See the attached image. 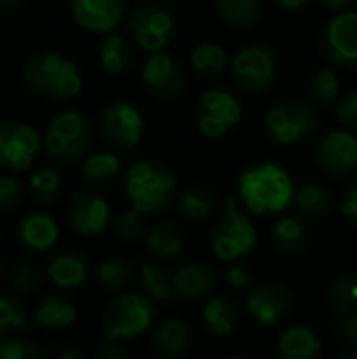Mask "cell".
<instances>
[{"label": "cell", "mask_w": 357, "mask_h": 359, "mask_svg": "<svg viewBox=\"0 0 357 359\" xmlns=\"http://www.w3.org/2000/svg\"><path fill=\"white\" fill-rule=\"evenodd\" d=\"M0 359H46V355L34 341L6 339V343L0 347Z\"/></svg>", "instance_id": "obj_42"}, {"label": "cell", "mask_w": 357, "mask_h": 359, "mask_svg": "<svg viewBox=\"0 0 357 359\" xmlns=\"http://www.w3.org/2000/svg\"><path fill=\"white\" fill-rule=\"evenodd\" d=\"M141 82L151 97L160 101H170L185 93L187 78L181 61L162 50L147 57L141 67Z\"/></svg>", "instance_id": "obj_15"}, {"label": "cell", "mask_w": 357, "mask_h": 359, "mask_svg": "<svg viewBox=\"0 0 357 359\" xmlns=\"http://www.w3.org/2000/svg\"><path fill=\"white\" fill-rule=\"evenodd\" d=\"M40 282H42V276H40L38 267L32 265V263H21V265H17V267L13 269L11 278H8V284H11L13 292H15V294H21V297L36 292V290L40 288Z\"/></svg>", "instance_id": "obj_41"}, {"label": "cell", "mask_w": 357, "mask_h": 359, "mask_svg": "<svg viewBox=\"0 0 357 359\" xmlns=\"http://www.w3.org/2000/svg\"><path fill=\"white\" fill-rule=\"evenodd\" d=\"M95 359H133L130 353L118 343V341H105L97 345L95 349Z\"/></svg>", "instance_id": "obj_48"}, {"label": "cell", "mask_w": 357, "mask_h": 359, "mask_svg": "<svg viewBox=\"0 0 357 359\" xmlns=\"http://www.w3.org/2000/svg\"><path fill=\"white\" fill-rule=\"evenodd\" d=\"M219 273L204 261H189L175 269V288L181 301H204L215 294Z\"/></svg>", "instance_id": "obj_19"}, {"label": "cell", "mask_w": 357, "mask_h": 359, "mask_svg": "<svg viewBox=\"0 0 357 359\" xmlns=\"http://www.w3.org/2000/svg\"><path fill=\"white\" fill-rule=\"evenodd\" d=\"M202 324L213 337H229L242 324V309L227 297H210L202 309Z\"/></svg>", "instance_id": "obj_26"}, {"label": "cell", "mask_w": 357, "mask_h": 359, "mask_svg": "<svg viewBox=\"0 0 357 359\" xmlns=\"http://www.w3.org/2000/svg\"><path fill=\"white\" fill-rule=\"evenodd\" d=\"M177 202H179L181 212L189 221H196V223L210 219L213 215H217V210L221 206L219 194L206 183H191L189 187H185L179 194Z\"/></svg>", "instance_id": "obj_28"}, {"label": "cell", "mask_w": 357, "mask_h": 359, "mask_svg": "<svg viewBox=\"0 0 357 359\" xmlns=\"http://www.w3.org/2000/svg\"><path fill=\"white\" fill-rule=\"evenodd\" d=\"M328 8H332V11H339V13H343V11H351L353 8V4H356L357 0H322Z\"/></svg>", "instance_id": "obj_50"}, {"label": "cell", "mask_w": 357, "mask_h": 359, "mask_svg": "<svg viewBox=\"0 0 357 359\" xmlns=\"http://www.w3.org/2000/svg\"><path fill=\"white\" fill-rule=\"evenodd\" d=\"M139 269H141L139 282L151 301H158L162 305H175L177 301H181L177 294V288H175V269L177 267H173L164 261L143 259Z\"/></svg>", "instance_id": "obj_21"}, {"label": "cell", "mask_w": 357, "mask_h": 359, "mask_svg": "<svg viewBox=\"0 0 357 359\" xmlns=\"http://www.w3.org/2000/svg\"><path fill=\"white\" fill-rule=\"evenodd\" d=\"M189 63L196 74L204 78H217L229 67V57L223 44L215 40H200L189 55Z\"/></svg>", "instance_id": "obj_33"}, {"label": "cell", "mask_w": 357, "mask_h": 359, "mask_svg": "<svg viewBox=\"0 0 357 359\" xmlns=\"http://www.w3.org/2000/svg\"><path fill=\"white\" fill-rule=\"evenodd\" d=\"M341 215L357 229V181H353L341 196Z\"/></svg>", "instance_id": "obj_47"}, {"label": "cell", "mask_w": 357, "mask_h": 359, "mask_svg": "<svg viewBox=\"0 0 357 359\" xmlns=\"http://www.w3.org/2000/svg\"><path fill=\"white\" fill-rule=\"evenodd\" d=\"M246 313L261 326H280L297 309L292 290L282 282H261L246 292Z\"/></svg>", "instance_id": "obj_12"}, {"label": "cell", "mask_w": 357, "mask_h": 359, "mask_svg": "<svg viewBox=\"0 0 357 359\" xmlns=\"http://www.w3.org/2000/svg\"><path fill=\"white\" fill-rule=\"evenodd\" d=\"M305 95L311 103L328 107L341 99V78L332 67H318L305 82Z\"/></svg>", "instance_id": "obj_36"}, {"label": "cell", "mask_w": 357, "mask_h": 359, "mask_svg": "<svg viewBox=\"0 0 357 359\" xmlns=\"http://www.w3.org/2000/svg\"><path fill=\"white\" fill-rule=\"evenodd\" d=\"M82 177L99 187H107L112 183H116L122 175V158L114 151H95L88 154L82 160L80 166Z\"/></svg>", "instance_id": "obj_32"}, {"label": "cell", "mask_w": 357, "mask_h": 359, "mask_svg": "<svg viewBox=\"0 0 357 359\" xmlns=\"http://www.w3.org/2000/svg\"><path fill=\"white\" fill-rule=\"evenodd\" d=\"M242 103L240 99L225 88H206L198 97L196 105V126L204 139L219 141L234 133L242 122Z\"/></svg>", "instance_id": "obj_8"}, {"label": "cell", "mask_w": 357, "mask_h": 359, "mask_svg": "<svg viewBox=\"0 0 357 359\" xmlns=\"http://www.w3.org/2000/svg\"><path fill=\"white\" fill-rule=\"evenodd\" d=\"M225 359H248V358H242V355H229V358Z\"/></svg>", "instance_id": "obj_56"}, {"label": "cell", "mask_w": 357, "mask_h": 359, "mask_svg": "<svg viewBox=\"0 0 357 359\" xmlns=\"http://www.w3.org/2000/svg\"><path fill=\"white\" fill-rule=\"evenodd\" d=\"M19 240L34 252H46L59 240V225L46 212H29L19 221Z\"/></svg>", "instance_id": "obj_25"}, {"label": "cell", "mask_w": 357, "mask_h": 359, "mask_svg": "<svg viewBox=\"0 0 357 359\" xmlns=\"http://www.w3.org/2000/svg\"><path fill=\"white\" fill-rule=\"evenodd\" d=\"M124 194L141 215H164L179 200V181L166 164L139 160L124 175Z\"/></svg>", "instance_id": "obj_2"}, {"label": "cell", "mask_w": 357, "mask_h": 359, "mask_svg": "<svg viewBox=\"0 0 357 359\" xmlns=\"http://www.w3.org/2000/svg\"><path fill=\"white\" fill-rule=\"evenodd\" d=\"M2 273H4V261L0 259V276H2Z\"/></svg>", "instance_id": "obj_55"}, {"label": "cell", "mask_w": 357, "mask_h": 359, "mask_svg": "<svg viewBox=\"0 0 357 359\" xmlns=\"http://www.w3.org/2000/svg\"><path fill=\"white\" fill-rule=\"evenodd\" d=\"M328 307L337 320L357 313V278L341 276L328 288Z\"/></svg>", "instance_id": "obj_37"}, {"label": "cell", "mask_w": 357, "mask_h": 359, "mask_svg": "<svg viewBox=\"0 0 357 359\" xmlns=\"http://www.w3.org/2000/svg\"><path fill=\"white\" fill-rule=\"evenodd\" d=\"M145 248L156 261L170 263L185 248L183 229L173 221H158L145 233Z\"/></svg>", "instance_id": "obj_24"}, {"label": "cell", "mask_w": 357, "mask_h": 359, "mask_svg": "<svg viewBox=\"0 0 357 359\" xmlns=\"http://www.w3.org/2000/svg\"><path fill=\"white\" fill-rule=\"evenodd\" d=\"M97 130L107 145L116 149H133L143 141L145 135L143 114L124 99L112 101L99 111Z\"/></svg>", "instance_id": "obj_11"}, {"label": "cell", "mask_w": 357, "mask_h": 359, "mask_svg": "<svg viewBox=\"0 0 357 359\" xmlns=\"http://www.w3.org/2000/svg\"><path fill=\"white\" fill-rule=\"evenodd\" d=\"M59 359H90L84 351H78V349H69V351H65L63 355Z\"/></svg>", "instance_id": "obj_52"}, {"label": "cell", "mask_w": 357, "mask_h": 359, "mask_svg": "<svg viewBox=\"0 0 357 359\" xmlns=\"http://www.w3.org/2000/svg\"><path fill=\"white\" fill-rule=\"evenodd\" d=\"M271 244L282 257H301L309 244V227L299 217H282L271 227Z\"/></svg>", "instance_id": "obj_27"}, {"label": "cell", "mask_w": 357, "mask_h": 359, "mask_svg": "<svg viewBox=\"0 0 357 359\" xmlns=\"http://www.w3.org/2000/svg\"><path fill=\"white\" fill-rule=\"evenodd\" d=\"M40 147L42 137L34 126L17 120L0 122V166L23 172L34 164Z\"/></svg>", "instance_id": "obj_14"}, {"label": "cell", "mask_w": 357, "mask_h": 359, "mask_svg": "<svg viewBox=\"0 0 357 359\" xmlns=\"http://www.w3.org/2000/svg\"><path fill=\"white\" fill-rule=\"evenodd\" d=\"M143 2H158V0H143Z\"/></svg>", "instance_id": "obj_57"}, {"label": "cell", "mask_w": 357, "mask_h": 359, "mask_svg": "<svg viewBox=\"0 0 357 359\" xmlns=\"http://www.w3.org/2000/svg\"><path fill=\"white\" fill-rule=\"evenodd\" d=\"M318 126L316 111L297 99L280 101L267 109L263 118V128L267 139L278 147H290L307 139Z\"/></svg>", "instance_id": "obj_9"}, {"label": "cell", "mask_w": 357, "mask_h": 359, "mask_svg": "<svg viewBox=\"0 0 357 359\" xmlns=\"http://www.w3.org/2000/svg\"><path fill=\"white\" fill-rule=\"evenodd\" d=\"M93 141V122L78 109H63L46 126L44 149L55 162L74 164L88 156Z\"/></svg>", "instance_id": "obj_5"}, {"label": "cell", "mask_w": 357, "mask_h": 359, "mask_svg": "<svg viewBox=\"0 0 357 359\" xmlns=\"http://www.w3.org/2000/svg\"><path fill=\"white\" fill-rule=\"evenodd\" d=\"M231 82L244 95H261L269 90L280 74L278 53L267 44L242 46L229 63Z\"/></svg>", "instance_id": "obj_7"}, {"label": "cell", "mask_w": 357, "mask_h": 359, "mask_svg": "<svg viewBox=\"0 0 357 359\" xmlns=\"http://www.w3.org/2000/svg\"><path fill=\"white\" fill-rule=\"evenodd\" d=\"M335 204H337L335 194L322 183H305L295 189L292 206L299 215L307 219L326 217L335 208Z\"/></svg>", "instance_id": "obj_31"}, {"label": "cell", "mask_w": 357, "mask_h": 359, "mask_svg": "<svg viewBox=\"0 0 357 359\" xmlns=\"http://www.w3.org/2000/svg\"><path fill=\"white\" fill-rule=\"evenodd\" d=\"M322 53L337 65H357V11H343L322 29Z\"/></svg>", "instance_id": "obj_16"}, {"label": "cell", "mask_w": 357, "mask_h": 359, "mask_svg": "<svg viewBox=\"0 0 357 359\" xmlns=\"http://www.w3.org/2000/svg\"><path fill=\"white\" fill-rule=\"evenodd\" d=\"M27 185H29V196L42 206L55 204L63 194V179H61L59 170H55L50 166H42V168L34 170Z\"/></svg>", "instance_id": "obj_38"}, {"label": "cell", "mask_w": 357, "mask_h": 359, "mask_svg": "<svg viewBox=\"0 0 357 359\" xmlns=\"http://www.w3.org/2000/svg\"><path fill=\"white\" fill-rule=\"evenodd\" d=\"M74 320L76 303L65 292H48L36 309V322L46 330H63L72 326Z\"/></svg>", "instance_id": "obj_29"}, {"label": "cell", "mask_w": 357, "mask_h": 359, "mask_svg": "<svg viewBox=\"0 0 357 359\" xmlns=\"http://www.w3.org/2000/svg\"><path fill=\"white\" fill-rule=\"evenodd\" d=\"M276 353L278 359H322L324 345L314 328L295 324L280 332Z\"/></svg>", "instance_id": "obj_22"}, {"label": "cell", "mask_w": 357, "mask_h": 359, "mask_svg": "<svg viewBox=\"0 0 357 359\" xmlns=\"http://www.w3.org/2000/svg\"><path fill=\"white\" fill-rule=\"evenodd\" d=\"M133 59H135V48L130 38H126L120 32H109L103 36L99 44V61L107 74L112 76L124 74L133 65Z\"/></svg>", "instance_id": "obj_30"}, {"label": "cell", "mask_w": 357, "mask_h": 359, "mask_svg": "<svg viewBox=\"0 0 357 359\" xmlns=\"http://www.w3.org/2000/svg\"><path fill=\"white\" fill-rule=\"evenodd\" d=\"M210 248L217 259L225 263H238L248 259L259 246V233L250 217L240 208L236 196H227L223 212L210 227Z\"/></svg>", "instance_id": "obj_4"}, {"label": "cell", "mask_w": 357, "mask_h": 359, "mask_svg": "<svg viewBox=\"0 0 357 359\" xmlns=\"http://www.w3.org/2000/svg\"><path fill=\"white\" fill-rule=\"evenodd\" d=\"M23 84L29 93L38 97L69 101L82 93L84 78L74 59L57 50H42L25 61Z\"/></svg>", "instance_id": "obj_3"}, {"label": "cell", "mask_w": 357, "mask_h": 359, "mask_svg": "<svg viewBox=\"0 0 357 359\" xmlns=\"http://www.w3.org/2000/svg\"><path fill=\"white\" fill-rule=\"evenodd\" d=\"M316 162L332 179H349L357 172V135L332 128L318 139Z\"/></svg>", "instance_id": "obj_13"}, {"label": "cell", "mask_w": 357, "mask_h": 359, "mask_svg": "<svg viewBox=\"0 0 357 359\" xmlns=\"http://www.w3.org/2000/svg\"><path fill=\"white\" fill-rule=\"evenodd\" d=\"M335 332L339 337V341L349 347V349H357V313L349 316V318H341L335 324Z\"/></svg>", "instance_id": "obj_46"}, {"label": "cell", "mask_w": 357, "mask_h": 359, "mask_svg": "<svg viewBox=\"0 0 357 359\" xmlns=\"http://www.w3.org/2000/svg\"><path fill=\"white\" fill-rule=\"evenodd\" d=\"M225 282H227V286L234 292H248L252 288L250 273L242 265H238V263H229V267L225 271Z\"/></svg>", "instance_id": "obj_45"}, {"label": "cell", "mask_w": 357, "mask_h": 359, "mask_svg": "<svg viewBox=\"0 0 357 359\" xmlns=\"http://www.w3.org/2000/svg\"><path fill=\"white\" fill-rule=\"evenodd\" d=\"M221 19L236 29H252L263 19V0H217Z\"/></svg>", "instance_id": "obj_35"}, {"label": "cell", "mask_w": 357, "mask_h": 359, "mask_svg": "<svg viewBox=\"0 0 357 359\" xmlns=\"http://www.w3.org/2000/svg\"><path fill=\"white\" fill-rule=\"evenodd\" d=\"M238 198L250 215H282L292 206V177L276 162L259 160L246 164L236 179Z\"/></svg>", "instance_id": "obj_1"}, {"label": "cell", "mask_w": 357, "mask_h": 359, "mask_svg": "<svg viewBox=\"0 0 357 359\" xmlns=\"http://www.w3.org/2000/svg\"><path fill=\"white\" fill-rule=\"evenodd\" d=\"M6 339H8V337H6V334H2V332H0V347H2V345H4V343H6Z\"/></svg>", "instance_id": "obj_54"}, {"label": "cell", "mask_w": 357, "mask_h": 359, "mask_svg": "<svg viewBox=\"0 0 357 359\" xmlns=\"http://www.w3.org/2000/svg\"><path fill=\"white\" fill-rule=\"evenodd\" d=\"M25 0H0V11H13L17 6H21Z\"/></svg>", "instance_id": "obj_51"}, {"label": "cell", "mask_w": 357, "mask_h": 359, "mask_svg": "<svg viewBox=\"0 0 357 359\" xmlns=\"http://www.w3.org/2000/svg\"><path fill=\"white\" fill-rule=\"evenodd\" d=\"M67 219L76 233L99 236L109 225L112 208L103 196L95 191H78L67 204Z\"/></svg>", "instance_id": "obj_18"}, {"label": "cell", "mask_w": 357, "mask_h": 359, "mask_svg": "<svg viewBox=\"0 0 357 359\" xmlns=\"http://www.w3.org/2000/svg\"><path fill=\"white\" fill-rule=\"evenodd\" d=\"M191 330L179 318L160 322L149 339V347L156 359H183L189 353Z\"/></svg>", "instance_id": "obj_20"}, {"label": "cell", "mask_w": 357, "mask_h": 359, "mask_svg": "<svg viewBox=\"0 0 357 359\" xmlns=\"http://www.w3.org/2000/svg\"><path fill=\"white\" fill-rule=\"evenodd\" d=\"M154 320L156 305L147 294L124 292L105 305L101 334L105 341H135L151 328Z\"/></svg>", "instance_id": "obj_6"}, {"label": "cell", "mask_w": 357, "mask_h": 359, "mask_svg": "<svg viewBox=\"0 0 357 359\" xmlns=\"http://www.w3.org/2000/svg\"><path fill=\"white\" fill-rule=\"evenodd\" d=\"M139 276L141 269L124 257H109L97 267V282L107 290H124L133 286Z\"/></svg>", "instance_id": "obj_34"}, {"label": "cell", "mask_w": 357, "mask_h": 359, "mask_svg": "<svg viewBox=\"0 0 357 359\" xmlns=\"http://www.w3.org/2000/svg\"><path fill=\"white\" fill-rule=\"evenodd\" d=\"M126 23L133 44L147 55L162 53L175 38V17L158 2H143L130 11Z\"/></svg>", "instance_id": "obj_10"}, {"label": "cell", "mask_w": 357, "mask_h": 359, "mask_svg": "<svg viewBox=\"0 0 357 359\" xmlns=\"http://www.w3.org/2000/svg\"><path fill=\"white\" fill-rule=\"evenodd\" d=\"M88 259L82 250L65 248L50 259L46 273L55 286H59L61 290H72L84 284V280L88 278Z\"/></svg>", "instance_id": "obj_23"}, {"label": "cell", "mask_w": 357, "mask_h": 359, "mask_svg": "<svg viewBox=\"0 0 357 359\" xmlns=\"http://www.w3.org/2000/svg\"><path fill=\"white\" fill-rule=\"evenodd\" d=\"M341 359H357V349H349Z\"/></svg>", "instance_id": "obj_53"}, {"label": "cell", "mask_w": 357, "mask_h": 359, "mask_svg": "<svg viewBox=\"0 0 357 359\" xmlns=\"http://www.w3.org/2000/svg\"><path fill=\"white\" fill-rule=\"evenodd\" d=\"M23 200V185L19 179L11 177V175H2L0 177V210L8 212L15 210Z\"/></svg>", "instance_id": "obj_43"}, {"label": "cell", "mask_w": 357, "mask_h": 359, "mask_svg": "<svg viewBox=\"0 0 357 359\" xmlns=\"http://www.w3.org/2000/svg\"><path fill=\"white\" fill-rule=\"evenodd\" d=\"M337 118L345 130L357 135V88L343 95L337 103Z\"/></svg>", "instance_id": "obj_44"}, {"label": "cell", "mask_w": 357, "mask_h": 359, "mask_svg": "<svg viewBox=\"0 0 357 359\" xmlns=\"http://www.w3.org/2000/svg\"><path fill=\"white\" fill-rule=\"evenodd\" d=\"M27 311L25 307L11 299V297H0V332L2 334H11V332H19L27 326Z\"/></svg>", "instance_id": "obj_40"}, {"label": "cell", "mask_w": 357, "mask_h": 359, "mask_svg": "<svg viewBox=\"0 0 357 359\" xmlns=\"http://www.w3.org/2000/svg\"><path fill=\"white\" fill-rule=\"evenodd\" d=\"M74 21L88 32L109 34L128 19V0H67Z\"/></svg>", "instance_id": "obj_17"}, {"label": "cell", "mask_w": 357, "mask_h": 359, "mask_svg": "<svg viewBox=\"0 0 357 359\" xmlns=\"http://www.w3.org/2000/svg\"><path fill=\"white\" fill-rule=\"evenodd\" d=\"M276 6H280V8H284V11H299V8H303V6H307L311 0H271Z\"/></svg>", "instance_id": "obj_49"}, {"label": "cell", "mask_w": 357, "mask_h": 359, "mask_svg": "<svg viewBox=\"0 0 357 359\" xmlns=\"http://www.w3.org/2000/svg\"><path fill=\"white\" fill-rule=\"evenodd\" d=\"M114 233L124 240V242H137L141 238H145L147 233V225H145V215H141L139 210L130 208L124 210L122 215L116 217L114 221Z\"/></svg>", "instance_id": "obj_39"}]
</instances>
